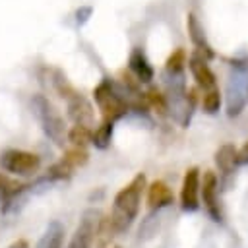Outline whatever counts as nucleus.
<instances>
[{
	"instance_id": "6e6552de",
	"label": "nucleus",
	"mask_w": 248,
	"mask_h": 248,
	"mask_svg": "<svg viewBox=\"0 0 248 248\" xmlns=\"http://www.w3.org/2000/svg\"><path fill=\"white\" fill-rule=\"evenodd\" d=\"M217 186H219L217 174L213 170H205L203 178L200 180V196H202V200L205 203V209L211 215V219L219 223L223 219V215H221V209H219V203H217Z\"/></svg>"
},
{
	"instance_id": "aec40b11",
	"label": "nucleus",
	"mask_w": 248,
	"mask_h": 248,
	"mask_svg": "<svg viewBox=\"0 0 248 248\" xmlns=\"http://www.w3.org/2000/svg\"><path fill=\"white\" fill-rule=\"evenodd\" d=\"M87 159H89V155H87L85 147H78V145H74L72 149H68V151L64 153V157H62V161H64L66 165H70L72 169L83 167V165L87 163Z\"/></svg>"
},
{
	"instance_id": "4468645a",
	"label": "nucleus",
	"mask_w": 248,
	"mask_h": 248,
	"mask_svg": "<svg viewBox=\"0 0 248 248\" xmlns=\"http://www.w3.org/2000/svg\"><path fill=\"white\" fill-rule=\"evenodd\" d=\"M112 132H114V122L103 120L101 126H97V130L91 132V143H93L97 149H107V147L110 145Z\"/></svg>"
},
{
	"instance_id": "9d476101",
	"label": "nucleus",
	"mask_w": 248,
	"mask_h": 248,
	"mask_svg": "<svg viewBox=\"0 0 248 248\" xmlns=\"http://www.w3.org/2000/svg\"><path fill=\"white\" fill-rule=\"evenodd\" d=\"M128 66H130V72L136 76V79L140 83H149L153 79V76H155V72H153V68H151L149 60L145 58V54H143L141 48H134L130 52Z\"/></svg>"
},
{
	"instance_id": "ddd939ff",
	"label": "nucleus",
	"mask_w": 248,
	"mask_h": 248,
	"mask_svg": "<svg viewBox=\"0 0 248 248\" xmlns=\"http://www.w3.org/2000/svg\"><path fill=\"white\" fill-rule=\"evenodd\" d=\"M114 234H116V229H114L110 217H101V221L97 225V231H95V238H93L95 248H108Z\"/></svg>"
},
{
	"instance_id": "f8f14e48",
	"label": "nucleus",
	"mask_w": 248,
	"mask_h": 248,
	"mask_svg": "<svg viewBox=\"0 0 248 248\" xmlns=\"http://www.w3.org/2000/svg\"><path fill=\"white\" fill-rule=\"evenodd\" d=\"M236 147L234 145H231V143H225V145H221L219 149H217V153H215V163H217V167H219V170L223 172V174H229V172H232V169L236 167Z\"/></svg>"
},
{
	"instance_id": "cd10ccee",
	"label": "nucleus",
	"mask_w": 248,
	"mask_h": 248,
	"mask_svg": "<svg viewBox=\"0 0 248 248\" xmlns=\"http://www.w3.org/2000/svg\"><path fill=\"white\" fill-rule=\"evenodd\" d=\"M114 248H120V246H114Z\"/></svg>"
},
{
	"instance_id": "7ed1b4c3",
	"label": "nucleus",
	"mask_w": 248,
	"mask_h": 248,
	"mask_svg": "<svg viewBox=\"0 0 248 248\" xmlns=\"http://www.w3.org/2000/svg\"><path fill=\"white\" fill-rule=\"evenodd\" d=\"M93 97H95V103H97V107H99V110L103 114V120L116 122L128 112L126 99L120 95V91L114 87V83L110 79H103L95 87Z\"/></svg>"
},
{
	"instance_id": "412c9836",
	"label": "nucleus",
	"mask_w": 248,
	"mask_h": 248,
	"mask_svg": "<svg viewBox=\"0 0 248 248\" xmlns=\"http://www.w3.org/2000/svg\"><path fill=\"white\" fill-rule=\"evenodd\" d=\"M202 105H203V110H205L207 114L219 112V108H221V93H219V89H217V87L205 89V91H203Z\"/></svg>"
},
{
	"instance_id": "20e7f679",
	"label": "nucleus",
	"mask_w": 248,
	"mask_h": 248,
	"mask_svg": "<svg viewBox=\"0 0 248 248\" xmlns=\"http://www.w3.org/2000/svg\"><path fill=\"white\" fill-rule=\"evenodd\" d=\"M0 167L6 172L12 174H19V176H31L39 170L41 167V159L39 155L31 153V151H23V149H6L0 155Z\"/></svg>"
},
{
	"instance_id": "bb28decb",
	"label": "nucleus",
	"mask_w": 248,
	"mask_h": 248,
	"mask_svg": "<svg viewBox=\"0 0 248 248\" xmlns=\"http://www.w3.org/2000/svg\"><path fill=\"white\" fill-rule=\"evenodd\" d=\"M10 248H27V242H25V240H17V242H14Z\"/></svg>"
},
{
	"instance_id": "2eb2a0df",
	"label": "nucleus",
	"mask_w": 248,
	"mask_h": 248,
	"mask_svg": "<svg viewBox=\"0 0 248 248\" xmlns=\"http://www.w3.org/2000/svg\"><path fill=\"white\" fill-rule=\"evenodd\" d=\"M62 240H64V227L58 221H54L48 225L46 232L43 234L39 248H62Z\"/></svg>"
},
{
	"instance_id": "393cba45",
	"label": "nucleus",
	"mask_w": 248,
	"mask_h": 248,
	"mask_svg": "<svg viewBox=\"0 0 248 248\" xmlns=\"http://www.w3.org/2000/svg\"><path fill=\"white\" fill-rule=\"evenodd\" d=\"M248 163V143L242 145L240 151H236V165H246Z\"/></svg>"
},
{
	"instance_id": "1a4fd4ad",
	"label": "nucleus",
	"mask_w": 248,
	"mask_h": 248,
	"mask_svg": "<svg viewBox=\"0 0 248 248\" xmlns=\"http://www.w3.org/2000/svg\"><path fill=\"white\" fill-rule=\"evenodd\" d=\"M66 103H68V116L74 124H81V126H89V128L93 126V118H95L93 107L83 95L76 93L70 99H66Z\"/></svg>"
},
{
	"instance_id": "f3484780",
	"label": "nucleus",
	"mask_w": 248,
	"mask_h": 248,
	"mask_svg": "<svg viewBox=\"0 0 248 248\" xmlns=\"http://www.w3.org/2000/svg\"><path fill=\"white\" fill-rule=\"evenodd\" d=\"M66 140H68L72 145L85 147L87 143H91V128H89V126H81V124H74V126L68 130Z\"/></svg>"
},
{
	"instance_id": "a878e982",
	"label": "nucleus",
	"mask_w": 248,
	"mask_h": 248,
	"mask_svg": "<svg viewBox=\"0 0 248 248\" xmlns=\"http://www.w3.org/2000/svg\"><path fill=\"white\" fill-rule=\"evenodd\" d=\"M8 184H10V182H8V178H6V176H2V174H0V194H2V190H4V188H6V186H8Z\"/></svg>"
},
{
	"instance_id": "b1692460",
	"label": "nucleus",
	"mask_w": 248,
	"mask_h": 248,
	"mask_svg": "<svg viewBox=\"0 0 248 248\" xmlns=\"http://www.w3.org/2000/svg\"><path fill=\"white\" fill-rule=\"evenodd\" d=\"M89 16H91V8H89V6H81V8L76 12V21H78L79 25H83V23L89 19Z\"/></svg>"
},
{
	"instance_id": "6ab92c4d",
	"label": "nucleus",
	"mask_w": 248,
	"mask_h": 248,
	"mask_svg": "<svg viewBox=\"0 0 248 248\" xmlns=\"http://www.w3.org/2000/svg\"><path fill=\"white\" fill-rule=\"evenodd\" d=\"M143 97H145V101H147V107H151V108H153V110H157L159 114H165V112L169 110L167 97H165L159 89L151 87L147 93H143Z\"/></svg>"
},
{
	"instance_id": "0eeeda50",
	"label": "nucleus",
	"mask_w": 248,
	"mask_h": 248,
	"mask_svg": "<svg viewBox=\"0 0 248 248\" xmlns=\"http://www.w3.org/2000/svg\"><path fill=\"white\" fill-rule=\"evenodd\" d=\"M180 205L184 211H196L200 207V169L198 167L188 169L182 178Z\"/></svg>"
},
{
	"instance_id": "5701e85b",
	"label": "nucleus",
	"mask_w": 248,
	"mask_h": 248,
	"mask_svg": "<svg viewBox=\"0 0 248 248\" xmlns=\"http://www.w3.org/2000/svg\"><path fill=\"white\" fill-rule=\"evenodd\" d=\"M72 172L74 169L70 165H66L64 161H58L46 170V180H66L72 176Z\"/></svg>"
},
{
	"instance_id": "dca6fc26",
	"label": "nucleus",
	"mask_w": 248,
	"mask_h": 248,
	"mask_svg": "<svg viewBox=\"0 0 248 248\" xmlns=\"http://www.w3.org/2000/svg\"><path fill=\"white\" fill-rule=\"evenodd\" d=\"M186 27H188V33H190V39L194 43L196 48H211L207 45V39H205V31L200 23V19L196 17V14H188V21H186Z\"/></svg>"
},
{
	"instance_id": "9b49d317",
	"label": "nucleus",
	"mask_w": 248,
	"mask_h": 248,
	"mask_svg": "<svg viewBox=\"0 0 248 248\" xmlns=\"http://www.w3.org/2000/svg\"><path fill=\"white\" fill-rule=\"evenodd\" d=\"M172 202H174V196L163 180H155V182L149 184V188H147V205H149V209H161V207L170 205Z\"/></svg>"
},
{
	"instance_id": "f03ea898",
	"label": "nucleus",
	"mask_w": 248,
	"mask_h": 248,
	"mask_svg": "<svg viewBox=\"0 0 248 248\" xmlns=\"http://www.w3.org/2000/svg\"><path fill=\"white\" fill-rule=\"evenodd\" d=\"M31 107H33V112L37 116V120L41 122L43 126V132L56 143V145H64L66 143V124H64V118L56 112V108L52 107V103L45 97V95H35L31 99Z\"/></svg>"
},
{
	"instance_id": "39448f33",
	"label": "nucleus",
	"mask_w": 248,
	"mask_h": 248,
	"mask_svg": "<svg viewBox=\"0 0 248 248\" xmlns=\"http://www.w3.org/2000/svg\"><path fill=\"white\" fill-rule=\"evenodd\" d=\"M211 58H213V50L211 48H196L188 58V68H190L198 87H202L203 91L211 89V87H217L215 74L209 68V60Z\"/></svg>"
},
{
	"instance_id": "4be33fe9",
	"label": "nucleus",
	"mask_w": 248,
	"mask_h": 248,
	"mask_svg": "<svg viewBox=\"0 0 248 248\" xmlns=\"http://www.w3.org/2000/svg\"><path fill=\"white\" fill-rule=\"evenodd\" d=\"M52 83H54V89H56V93L62 97V99H70L72 95H76L78 91L74 89V85H70V81L66 79V76L62 74V72H54V79H52Z\"/></svg>"
},
{
	"instance_id": "423d86ee",
	"label": "nucleus",
	"mask_w": 248,
	"mask_h": 248,
	"mask_svg": "<svg viewBox=\"0 0 248 248\" xmlns=\"http://www.w3.org/2000/svg\"><path fill=\"white\" fill-rule=\"evenodd\" d=\"M101 211L99 209H85L81 219H79V225L68 244V248H91L93 246V238H95V231H97V225L101 221Z\"/></svg>"
},
{
	"instance_id": "f257e3e1",
	"label": "nucleus",
	"mask_w": 248,
	"mask_h": 248,
	"mask_svg": "<svg viewBox=\"0 0 248 248\" xmlns=\"http://www.w3.org/2000/svg\"><path fill=\"white\" fill-rule=\"evenodd\" d=\"M145 188V174L140 172L132 178L130 184H126L116 196H114V203H112V211H110V221L116 229V232H124L130 229V225L134 223L138 211H140V200H141V192Z\"/></svg>"
},
{
	"instance_id": "a211bd4d",
	"label": "nucleus",
	"mask_w": 248,
	"mask_h": 248,
	"mask_svg": "<svg viewBox=\"0 0 248 248\" xmlns=\"http://www.w3.org/2000/svg\"><path fill=\"white\" fill-rule=\"evenodd\" d=\"M184 66H186V52L182 48L174 50L165 62V70L169 76H180L184 72Z\"/></svg>"
}]
</instances>
